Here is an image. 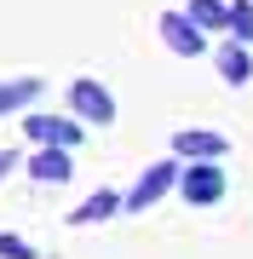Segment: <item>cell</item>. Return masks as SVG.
<instances>
[{"label":"cell","mask_w":253,"mask_h":259,"mask_svg":"<svg viewBox=\"0 0 253 259\" xmlns=\"http://www.w3.org/2000/svg\"><path fill=\"white\" fill-rule=\"evenodd\" d=\"M12 167H18V156H12V150H0V179H6Z\"/></svg>","instance_id":"14"},{"label":"cell","mask_w":253,"mask_h":259,"mask_svg":"<svg viewBox=\"0 0 253 259\" xmlns=\"http://www.w3.org/2000/svg\"><path fill=\"white\" fill-rule=\"evenodd\" d=\"M173 185H178V161H150V167H144V179L132 185V196H127L121 207H127V213H150Z\"/></svg>","instance_id":"2"},{"label":"cell","mask_w":253,"mask_h":259,"mask_svg":"<svg viewBox=\"0 0 253 259\" xmlns=\"http://www.w3.org/2000/svg\"><path fill=\"white\" fill-rule=\"evenodd\" d=\"M213 64H219V75H225L230 87H242L247 75H253V58H247V47H242V40H225V47L213 52Z\"/></svg>","instance_id":"7"},{"label":"cell","mask_w":253,"mask_h":259,"mask_svg":"<svg viewBox=\"0 0 253 259\" xmlns=\"http://www.w3.org/2000/svg\"><path fill=\"white\" fill-rule=\"evenodd\" d=\"M23 127H29V139L46 144V150H75V144H81V127L64 121V115H29Z\"/></svg>","instance_id":"4"},{"label":"cell","mask_w":253,"mask_h":259,"mask_svg":"<svg viewBox=\"0 0 253 259\" xmlns=\"http://www.w3.org/2000/svg\"><path fill=\"white\" fill-rule=\"evenodd\" d=\"M173 156H184V161H219V156H225V133L184 127V133L173 139Z\"/></svg>","instance_id":"6"},{"label":"cell","mask_w":253,"mask_h":259,"mask_svg":"<svg viewBox=\"0 0 253 259\" xmlns=\"http://www.w3.org/2000/svg\"><path fill=\"white\" fill-rule=\"evenodd\" d=\"M35 98H40V81H35V75H18V81H0V115L23 110V104H35Z\"/></svg>","instance_id":"9"},{"label":"cell","mask_w":253,"mask_h":259,"mask_svg":"<svg viewBox=\"0 0 253 259\" xmlns=\"http://www.w3.org/2000/svg\"><path fill=\"white\" fill-rule=\"evenodd\" d=\"M110 213H121V196H115V190H98V196H86L69 219H75V225H104Z\"/></svg>","instance_id":"10"},{"label":"cell","mask_w":253,"mask_h":259,"mask_svg":"<svg viewBox=\"0 0 253 259\" xmlns=\"http://www.w3.org/2000/svg\"><path fill=\"white\" fill-rule=\"evenodd\" d=\"M225 35L242 40V47H253V0H236V6H225Z\"/></svg>","instance_id":"12"},{"label":"cell","mask_w":253,"mask_h":259,"mask_svg":"<svg viewBox=\"0 0 253 259\" xmlns=\"http://www.w3.org/2000/svg\"><path fill=\"white\" fill-rule=\"evenodd\" d=\"M64 104H69V115H75V121H92V127H110V121H115V98H110V87L92 81V75L69 81Z\"/></svg>","instance_id":"1"},{"label":"cell","mask_w":253,"mask_h":259,"mask_svg":"<svg viewBox=\"0 0 253 259\" xmlns=\"http://www.w3.org/2000/svg\"><path fill=\"white\" fill-rule=\"evenodd\" d=\"M0 259H40V253L29 248L23 236H0Z\"/></svg>","instance_id":"13"},{"label":"cell","mask_w":253,"mask_h":259,"mask_svg":"<svg viewBox=\"0 0 253 259\" xmlns=\"http://www.w3.org/2000/svg\"><path fill=\"white\" fill-rule=\"evenodd\" d=\"M161 40H167L178 58H201L207 52V35L184 18V12H167V18H161Z\"/></svg>","instance_id":"5"},{"label":"cell","mask_w":253,"mask_h":259,"mask_svg":"<svg viewBox=\"0 0 253 259\" xmlns=\"http://www.w3.org/2000/svg\"><path fill=\"white\" fill-rule=\"evenodd\" d=\"M69 167H75V161H69V150H35V156H29V173H35L40 185H64Z\"/></svg>","instance_id":"8"},{"label":"cell","mask_w":253,"mask_h":259,"mask_svg":"<svg viewBox=\"0 0 253 259\" xmlns=\"http://www.w3.org/2000/svg\"><path fill=\"white\" fill-rule=\"evenodd\" d=\"M178 185H184V196L196 207H207V202L225 196V173H219L213 161H196V167H178Z\"/></svg>","instance_id":"3"},{"label":"cell","mask_w":253,"mask_h":259,"mask_svg":"<svg viewBox=\"0 0 253 259\" xmlns=\"http://www.w3.org/2000/svg\"><path fill=\"white\" fill-rule=\"evenodd\" d=\"M190 23L201 29V35H225V0H190V12H184Z\"/></svg>","instance_id":"11"}]
</instances>
